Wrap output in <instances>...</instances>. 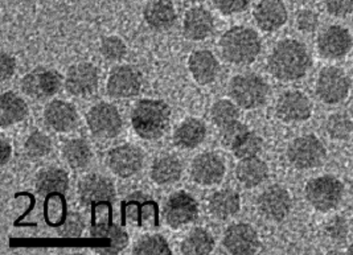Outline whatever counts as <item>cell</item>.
Wrapping results in <instances>:
<instances>
[{
    "label": "cell",
    "mask_w": 353,
    "mask_h": 255,
    "mask_svg": "<svg viewBox=\"0 0 353 255\" xmlns=\"http://www.w3.org/2000/svg\"><path fill=\"white\" fill-rule=\"evenodd\" d=\"M348 254H353V243L348 247Z\"/></svg>",
    "instance_id": "50"
},
{
    "label": "cell",
    "mask_w": 353,
    "mask_h": 255,
    "mask_svg": "<svg viewBox=\"0 0 353 255\" xmlns=\"http://www.w3.org/2000/svg\"><path fill=\"white\" fill-rule=\"evenodd\" d=\"M147 26L158 32H164L175 26L177 14L174 4L168 0H154L143 10Z\"/></svg>",
    "instance_id": "23"
},
{
    "label": "cell",
    "mask_w": 353,
    "mask_h": 255,
    "mask_svg": "<svg viewBox=\"0 0 353 255\" xmlns=\"http://www.w3.org/2000/svg\"><path fill=\"white\" fill-rule=\"evenodd\" d=\"M325 132L334 141H347L353 134L352 118L345 112H335L325 121Z\"/></svg>",
    "instance_id": "36"
},
{
    "label": "cell",
    "mask_w": 353,
    "mask_h": 255,
    "mask_svg": "<svg viewBox=\"0 0 353 255\" xmlns=\"http://www.w3.org/2000/svg\"><path fill=\"white\" fill-rule=\"evenodd\" d=\"M83 227H85V223L80 213L70 212L65 217L61 232L65 237H80L83 232Z\"/></svg>",
    "instance_id": "42"
},
{
    "label": "cell",
    "mask_w": 353,
    "mask_h": 255,
    "mask_svg": "<svg viewBox=\"0 0 353 255\" xmlns=\"http://www.w3.org/2000/svg\"><path fill=\"white\" fill-rule=\"evenodd\" d=\"M327 234L330 238L334 241H344L347 238L348 234V225L345 223L344 218L341 217H335L331 223L327 225Z\"/></svg>",
    "instance_id": "46"
},
{
    "label": "cell",
    "mask_w": 353,
    "mask_h": 255,
    "mask_svg": "<svg viewBox=\"0 0 353 255\" xmlns=\"http://www.w3.org/2000/svg\"><path fill=\"white\" fill-rule=\"evenodd\" d=\"M34 188L41 196L63 194L69 188V176L59 167H48L36 176Z\"/></svg>",
    "instance_id": "26"
},
{
    "label": "cell",
    "mask_w": 353,
    "mask_h": 255,
    "mask_svg": "<svg viewBox=\"0 0 353 255\" xmlns=\"http://www.w3.org/2000/svg\"><path fill=\"white\" fill-rule=\"evenodd\" d=\"M327 158V150L319 138L307 134L295 138L288 147V159L292 167L301 171L321 167Z\"/></svg>",
    "instance_id": "6"
},
{
    "label": "cell",
    "mask_w": 353,
    "mask_h": 255,
    "mask_svg": "<svg viewBox=\"0 0 353 255\" xmlns=\"http://www.w3.org/2000/svg\"><path fill=\"white\" fill-rule=\"evenodd\" d=\"M183 174V164L174 155H164L152 163L151 178L158 185H171L179 181Z\"/></svg>",
    "instance_id": "31"
},
{
    "label": "cell",
    "mask_w": 353,
    "mask_h": 255,
    "mask_svg": "<svg viewBox=\"0 0 353 255\" xmlns=\"http://www.w3.org/2000/svg\"><path fill=\"white\" fill-rule=\"evenodd\" d=\"M257 207L266 220L282 223L289 216L292 207L291 194L285 187L275 184L259 194Z\"/></svg>",
    "instance_id": "11"
},
{
    "label": "cell",
    "mask_w": 353,
    "mask_h": 255,
    "mask_svg": "<svg viewBox=\"0 0 353 255\" xmlns=\"http://www.w3.org/2000/svg\"><path fill=\"white\" fill-rule=\"evenodd\" d=\"M214 249V239L204 229H194L181 242V254L207 255Z\"/></svg>",
    "instance_id": "33"
},
{
    "label": "cell",
    "mask_w": 353,
    "mask_h": 255,
    "mask_svg": "<svg viewBox=\"0 0 353 255\" xmlns=\"http://www.w3.org/2000/svg\"><path fill=\"white\" fill-rule=\"evenodd\" d=\"M253 17L262 31L275 32L288 23L289 14L282 0H259Z\"/></svg>",
    "instance_id": "20"
},
{
    "label": "cell",
    "mask_w": 353,
    "mask_h": 255,
    "mask_svg": "<svg viewBox=\"0 0 353 255\" xmlns=\"http://www.w3.org/2000/svg\"><path fill=\"white\" fill-rule=\"evenodd\" d=\"M90 236L93 238L110 241V247L105 254H118L129 245V234L118 225L112 223H98L92 227Z\"/></svg>",
    "instance_id": "32"
},
{
    "label": "cell",
    "mask_w": 353,
    "mask_h": 255,
    "mask_svg": "<svg viewBox=\"0 0 353 255\" xmlns=\"http://www.w3.org/2000/svg\"><path fill=\"white\" fill-rule=\"evenodd\" d=\"M188 68L193 79L200 85H209L217 79L220 65L216 56L209 50H196L190 56Z\"/></svg>",
    "instance_id": "24"
},
{
    "label": "cell",
    "mask_w": 353,
    "mask_h": 255,
    "mask_svg": "<svg viewBox=\"0 0 353 255\" xmlns=\"http://www.w3.org/2000/svg\"><path fill=\"white\" fill-rule=\"evenodd\" d=\"M214 7L223 15H234L243 12L252 3V0H213Z\"/></svg>",
    "instance_id": "43"
},
{
    "label": "cell",
    "mask_w": 353,
    "mask_h": 255,
    "mask_svg": "<svg viewBox=\"0 0 353 255\" xmlns=\"http://www.w3.org/2000/svg\"><path fill=\"white\" fill-rule=\"evenodd\" d=\"M12 155V147L6 139L0 141V164L6 165Z\"/></svg>",
    "instance_id": "48"
},
{
    "label": "cell",
    "mask_w": 353,
    "mask_h": 255,
    "mask_svg": "<svg viewBox=\"0 0 353 255\" xmlns=\"http://www.w3.org/2000/svg\"><path fill=\"white\" fill-rule=\"evenodd\" d=\"M353 47L351 32L341 26H330L318 37V50L327 60L345 57Z\"/></svg>",
    "instance_id": "17"
},
{
    "label": "cell",
    "mask_w": 353,
    "mask_h": 255,
    "mask_svg": "<svg viewBox=\"0 0 353 255\" xmlns=\"http://www.w3.org/2000/svg\"><path fill=\"white\" fill-rule=\"evenodd\" d=\"M295 27L302 33L315 32L319 27V15L310 8L299 10L295 14Z\"/></svg>",
    "instance_id": "41"
},
{
    "label": "cell",
    "mask_w": 353,
    "mask_h": 255,
    "mask_svg": "<svg viewBox=\"0 0 353 255\" xmlns=\"http://www.w3.org/2000/svg\"><path fill=\"white\" fill-rule=\"evenodd\" d=\"M99 76L96 66L90 63H79L69 68L65 77V89L70 96L88 98L98 89Z\"/></svg>",
    "instance_id": "12"
},
{
    "label": "cell",
    "mask_w": 353,
    "mask_h": 255,
    "mask_svg": "<svg viewBox=\"0 0 353 255\" xmlns=\"http://www.w3.org/2000/svg\"><path fill=\"white\" fill-rule=\"evenodd\" d=\"M225 172H226V167H225L224 160L213 152H205V154L197 155L191 165V176L193 181L204 187H210L221 183V180L224 178Z\"/></svg>",
    "instance_id": "19"
},
{
    "label": "cell",
    "mask_w": 353,
    "mask_h": 255,
    "mask_svg": "<svg viewBox=\"0 0 353 255\" xmlns=\"http://www.w3.org/2000/svg\"><path fill=\"white\" fill-rule=\"evenodd\" d=\"M143 86V79L139 70L129 65L114 68L109 76L106 90L112 98L126 99L139 94Z\"/></svg>",
    "instance_id": "14"
},
{
    "label": "cell",
    "mask_w": 353,
    "mask_h": 255,
    "mask_svg": "<svg viewBox=\"0 0 353 255\" xmlns=\"http://www.w3.org/2000/svg\"><path fill=\"white\" fill-rule=\"evenodd\" d=\"M106 163L114 175L128 178L137 175L142 170L145 155L137 145L122 144L112 148L108 154Z\"/></svg>",
    "instance_id": "13"
},
{
    "label": "cell",
    "mask_w": 353,
    "mask_h": 255,
    "mask_svg": "<svg viewBox=\"0 0 353 255\" xmlns=\"http://www.w3.org/2000/svg\"><path fill=\"white\" fill-rule=\"evenodd\" d=\"M17 70V60L7 52H1V81L10 80Z\"/></svg>",
    "instance_id": "47"
},
{
    "label": "cell",
    "mask_w": 353,
    "mask_h": 255,
    "mask_svg": "<svg viewBox=\"0 0 353 255\" xmlns=\"http://www.w3.org/2000/svg\"><path fill=\"white\" fill-rule=\"evenodd\" d=\"M99 50L102 56L109 61H121L128 54L126 44L122 39L117 36H109L102 39Z\"/></svg>",
    "instance_id": "40"
},
{
    "label": "cell",
    "mask_w": 353,
    "mask_h": 255,
    "mask_svg": "<svg viewBox=\"0 0 353 255\" xmlns=\"http://www.w3.org/2000/svg\"><path fill=\"white\" fill-rule=\"evenodd\" d=\"M236 176L242 187L252 190L261 185L269 176V167L257 156L241 159L236 168Z\"/></svg>",
    "instance_id": "27"
},
{
    "label": "cell",
    "mask_w": 353,
    "mask_h": 255,
    "mask_svg": "<svg viewBox=\"0 0 353 255\" xmlns=\"http://www.w3.org/2000/svg\"><path fill=\"white\" fill-rule=\"evenodd\" d=\"M223 245L228 253L234 255L256 254L261 242L257 230L249 223H234L225 232Z\"/></svg>",
    "instance_id": "16"
},
{
    "label": "cell",
    "mask_w": 353,
    "mask_h": 255,
    "mask_svg": "<svg viewBox=\"0 0 353 255\" xmlns=\"http://www.w3.org/2000/svg\"><path fill=\"white\" fill-rule=\"evenodd\" d=\"M305 196L307 203L315 210L327 213L340 205L344 196V184L336 176H318L305 184Z\"/></svg>",
    "instance_id": "5"
},
{
    "label": "cell",
    "mask_w": 353,
    "mask_h": 255,
    "mask_svg": "<svg viewBox=\"0 0 353 255\" xmlns=\"http://www.w3.org/2000/svg\"><path fill=\"white\" fill-rule=\"evenodd\" d=\"M220 48L229 64L248 65L257 59L262 43L254 30L237 26L223 34Z\"/></svg>",
    "instance_id": "3"
},
{
    "label": "cell",
    "mask_w": 353,
    "mask_h": 255,
    "mask_svg": "<svg viewBox=\"0 0 353 255\" xmlns=\"http://www.w3.org/2000/svg\"><path fill=\"white\" fill-rule=\"evenodd\" d=\"M79 196L83 205L110 204L115 198V188L105 176L92 174L83 176L79 183Z\"/></svg>",
    "instance_id": "18"
},
{
    "label": "cell",
    "mask_w": 353,
    "mask_h": 255,
    "mask_svg": "<svg viewBox=\"0 0 353 255\" xmlns=\"http://www.w3.org/2000/svg\"><path fill=\"white\" fill-rule=\"evenodd\" d=\"M63 156L70 168L82 170L92 160V150L82 139H70L63 147Z\"/></svg>",
    "instance_id": "34"
},
{
    "label": "cell",
    "mask_w": 353,
    "mask_h": 255,
    "mask_svg": "<svg viewBox=\"0 0 353 255\" xmlns=\"http://www.w3.org/2000/svg\"><path fill=\"white\" fill-rule=\"evenodd\" d=\"M249 128L246 127L240 121H236L225 127H221V141L226 147H232V144L234 143L242 134H245Z\"/></svg>",
    "instance_id": "45"
},
{
    "label": "cell",
    "mask_w": 353,
    "mask_h": 255,
    "mask_svg": "<svg viewBox=\"0 0 353 255\" xmlns=\"http://www.w3.org/2000/svg\"><path fill=\"white\" fill-rule=\"evenodd\" d=\"M207 126L200 119L191 118L183 122L174 132V142L183 150H192L204 142Z\"/></svg>",
    "instance_id": "30"
},
{
    "label": "cell",
    "mask_w": 353,
    "mask_h": 255,
    "mask_svg": "<svg viewBox=\"0 0 353 255\" xmlns=\"http://www.w3.org/2000/svg\"><path fill=\"white\" fill-rule=\"evenodd\" d=\"M324 6L331 17L339 19L350 17L353 12V0H324Z\"/></svg>",
    "instance_id": "44"
},
{
    "label": "cell",
    "mask_w": 353,
    "mask_h": 255,
    "mask_svg": "<svg viewBox=\"0 0 353 255\" xmlns=\"http://www.w3.org/2000/svg\"><path fill=\"white\" fill-rule=\"evenodd\" d=\"M26 154L31 159H43L48 156L52 151V141L47 134L34 131L32 132L24 144Z\"/></svg>",
    "instance_id": "39"
},
{
    "label": "cell",
    "mask_w": 353,
    "mask_h": 255,
    "mask_svg": "<svg viewBox=\"0 0 353 255\" xmlns=\"http://www.w3.org/2000/svg\"><path fill=\"white\" fill-rule=\"evenodd\" d=\"M171 110L164 101L142 99L131 114V125L137 135L145 141L161 138L170 127Z\"/></svg>",
    "instance_id": "2"
},
{
    "label": "cell",
    "mask_w": 353,
    "mask_h": 255,
    "mask_svg": "<svg viewBox=\"0 0 353 255\" xmlns=\"http://www.w3.org/2000/svg\"><path fill=\"white\" fill-rule=\"evenodd\" d=\"M351 83V79L341 68L325 66L318 76L316 96L325 105H339L348 98Z\"/></svg>",
    "instance_id": "7"
},
{
    "label": "cell",
    "mask_w": 353,
    "mask_h": 255,
    "mask_svg": "<svg viewBox=\"0 0 353 255\" xmlns=\"http://www.w3.org/2000/svg\"><path fill=\"white\" fill-rule=\"evenodd\" d=\"M263 148V141L261 136H258L256 132L248 130L245 134L232 144L230 150L237 156L239 159H248V158H254L261 154Z\"/></svg>",
    "instance_id": "35"
},
{
    "label": "cell",
    "mask_w": 353,
    "mask_h": 255,
    "mask_svg": "<svg viewBox=\"0 0 353 255\" xmlns=\"http://www.w3.org/2000/svg\"><path fill=\"white\" fill-rule=\"evenodd\" d=\"M291 3H294V4H305L307 1H310V0H290Z\"/></svg>",
    "instance_id": "49"
},
{
    "label": "cell",
    "mask_w": 353,
    "mask_h": 255,
    "mask_svg": "<svg viewBox=\"0 0 353 255\" xmlns=\"http://www.w3.org/2000/svg\"><path fill=\"white\" fill-rule=\"evenodd\" d=\"M240 207H241L240 194L229 188L214 192L209 198V213L217 220L232 218L239 213Z\"/></svg>",
    "instance_id": "25"
},
{
    "label": "cell",
    "mask_w": 353,
    "mask_h": 255,
    "mask_svg": "<svg viewBox=\"0 0 353 255\" xmlns=\"http://www.w3.org/2000/svg\"><path fill=\"white\" fill-rule=\"evenodd\" d=\"M171 253L167 239L159 234L145 236L139 239L132 249V254L137 255H168Z\"/></svg>",
    "instance_id": "38"
},
{
    "label": "cell",
    "mask_w": 353,
    "mask_h": 255,
    "mask_svg": "<svg viewBox=\"0 0 353 255\" xmlns=\"http://www.w3.org/2000/svg\"><path fill=\"white\" fill-rule=\"evenodd\" d=\"M229 96L237 106L245 110H253L266 103L269 85L254 73L239 74L230 80Z\"/></svg>",
    "instance_id": "4"
},
{
    "label": "cell",
    "mask_w": 353,
    "mask_h": 255,
    "mask_svg": "<svg viewBox=\"0 0 353 255\" xmlns=\"http://www.w3.org/2000/svg\"><path fill=\"white\" fill-rule=\"evenodd\" d=\"M90 132L99 139H112L122 131V116L115 106L106 102L94 105L86 115Z\"/></svg>",
    "instance_id": "9"
},
{
    "label": "cell",
    "mask_w": 353,
    "mask_h": 255,
    "mask_svg": "<svg viewBox=\"0 0 353 255\" xmlns=\"http://www.w3.org/2000/svg\"><path fill=\"white\" fill-rule=\"evenodd\" d=\"M44 119L56 132H69L79 125V112L72 103L56 99L47 105Z\"/></svg>",
    "instance_id": "21"
},
{
    "label": "cell",
    "mask_w": 353,
    "mask_h": 255,
    "mask_svg": "<svg viewBox=\"0 0 353 255\" xmlns=\"http://www.w3.org/2000/svg\"><path fill=\"white\" fill-rule=\"evenodd\" d=\"M275 112L285 123L305 122L312 115V103L305 93L299 90H290L278 98Z\"/></svg>",
    "instance_id": "15"
},
{
    "label": "cell",
    "mask_w": 353,
    "mask_h": 255,
    "mask_svg": "<svg viewBox=\"0 0 353 255\" xmlns=\"http://www.w3.org/2000/svg\"><path fill=\"white\" fill-rule=\"evenodd\" d=\"M312 59L303 43L285 39L274 47L269 56V72L279 81H298L311 69Z\"/></svg>",
    "instance_id": "1"
},
{
    "label": "cell",
    "mask_w": 353,
    "mask_h": 255,
    "mask_svg": "<svg viewBox=\"0 0 353 255\" xmlns=\"http://www.w3.org/2000/svg\"><path fill=\"white\" fill-rule=\"evenodd\" d=\"M210 118H212V122L217 127H225V126L239 121L240 112H239V108L236 106V103H233L232 101L220 99L212 106Z\"/></svg>",
    "instance_id": "37"
},
{
    "label": "cell",
    "mask_w": 353,
    "mask_h": 255,
    "mask_svg": "<svg viewBox=\"0 0 353 255\" xmlns=\"http://www.w3.org/2000/svg\"><path fill=\"white\" fill-rule=\"evenodd\" d=\"M214 28V19L207 8L193 7L187 11L183 21V32L188 40L201 41L208 39Z\"/></svg>",
    "instance_id": "22"
},
{
    "label": "cell",
    "mask_w": 353,
    "mask_h": 255,
    "mask_svg": "<svg viewBox=\"0 0 353 255\" xmlns=\"http://www.w3.org/2000/svg\"><path fill=\"white\" fill-rule=\"evenodd\" d=\"M126 216L131 223L138 226H143V223H150L152 218L158 217V205L142 193H135L130 196L125 203Z\"/></svg>",
    "instance_id": "29"
},
{
    "label": "cell",
    "mask_w": 353,
    "mask_h": 255,
    "mask_svg": "<svg viewBox=\"0 0 353 255\" xmlns=\"http://www.w3.org/2000/svg\"><path fill=\"white\" fill-rule=\"evenodd\" d=\"M199 217V205L187 192H177L168 197L163 207V218L174 229L194 223Z\"/></svg>",
    "instance_id": "10"
},
{
    "label": "cell",
    "mask_w": 353,
    "mask_h": 255,
    "mask_svg": "<svg viewBox=\"0 0 353 255\" xmlns=\"http://www.w3.org/2000/svg\"><path fill=\"white\" fill-rule=\"evenodd\" d=\"M28 115L26 101L14 92H6L0 99V125L7 128L24 121Z\"/></svg>",
    "instance_id": "28"
},
{
    "label": "cell",
    "mask_w": 353,
    "mask_h": 255,
    "mask_svg": "<svg viewBox=\"0 0 353 255\" xmlns=\"http://www.w3.org/2000/svg\"><path fill=\"white\" fill-rule=\"evenodd\" d=\"M63 86V76L57 70L36 68L21 80V90L26 96L43 101L57 94Z\"/></svg>",
    "instance_id": "8"
}]
</instances>
